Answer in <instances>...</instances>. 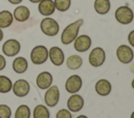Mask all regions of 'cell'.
Instances as JSON below:
<instances>
[{"mask_svg": "<svg viewBox=\"0 0 134 118\" xmlns=\"http://www.w3.org/2000/svg\"><path fill=\"white\" fill-rule=\"evenodd\" d=\"M55 118H72V115L68 109H61L57 112Z\"/></svg>", "mask_w": 134, "mask_h": 118, "instance_id": "cell-27", "label": "cell"}, {"mask_svg": "<svg viewBox=\"0 0 134 118\" xmlns=\"http://www.w3.org/2000/svg\"><path fill=\"white\" fill-rule=\"evenodd\" d=\"M131 118H134V112H132V114H131Z\"/></svg>", "mask_w": 134, "mask_h": 118, "instance_id": "cell-36", "label": "cell"}, {"mask_svg": "<svg viewBox=\"0 0 134 118\" xmlns=\"http://www.w3.org/2000/svg\"><path fill=\"white\" fill-rule=\"evenodd\" d=\"M95 91L98 95L100 96H107L111 93V90H112V86L110 84L109 80L105 79V78H102V79H98L95 84Z\"/></svg>", "mask_w": 134, "mask_h": 118, "instance_id": "cell-17", "label": "cell"}, {"mask_svg": "<svg viewBox=\"0 0 134 118\" xmlns=\"http://www.w3.org/2000/svg\"><path fill=\"white\" fill-rule=\"evenodd\" d=\"M130 71L132 73H134V62H131V65H130Z\"/></svg>", "mask_w": 134, "mask_h": 118, "instance_id": "cell-31", "label": "cell"}, {"mask_svg": "<svg viewBox=\"0 0 134 118\" xmlns=\"http://www.w3.org/2000/svg\"><path fill=\"white\" fill-rule=\"evenodd\" d=\"M34 118H50L48 109L43 104H38L34 109Z\"/></svg>", "mask_w": 134, "mask_h": 118, "instance_id": "cell-22", "label": "cell"}, {"mask_svg": "<svg viewBox=\"0 0 134 118\" xmlns=\"http://www.w3.org/2000/svg\"><path fill=\"white\" fill-rule=\"evenodd\" d=\"M48 60V49L43 45L35 46L30 52V61L34 65H42Z\"/></svg>", "mask_w": 134, "mask_h": 118, "instance_id": "cell-4", "label": "cell"}, {"mask_svg": "<svg viewBox=\"0 0 134 118\" xmlns=\"http://www.w3.org/2000/svg\"><path fill=\"white\" fill-rule=\"evenodd\" d=\"M82 65H83V60L80 55H76V54L70 55L66 61V66L70 70H77L82 67Z\"/></svg>", "mask_w": 134, "mask_h": 118, "instance_id": "cell-21", "label": "cell"}, {"mask_svg": "<svg viewBox=\"0 0 134 118\" xmlns=\"http://www.w3.org/2000/svg\"><path fill=\"white\" fill-rule=\"evenodd\" d=\"M82 85H83V80L81 78L80 75H71L67 78L66 82H65V89L68 93H77L81 88H82Z\"/></svg>", "mask_w": 134, "mask_h": 118, "instance_id": "cell-10", "label": "cell"}, {"mask_svg": "<svg viewBox=\"0 0 134 118\" xmlns=\"http://www.w3.org/2000/svg\"><path fill=\"white\" fill-rule=\"evenodd\" d=\"M10 4H15V5H17V4H20L23 0H7Z\"/></svg>", "mask_w": 134, "mask_h": 118, "instance_id": "cell-30", "label": "cell"}, {"mask_svg": "<svg viewBox=\"0 0 134 118\" xmlns=\"http://www.w3.org/2000/svg\"><path fill=\"white\" fill-rule=\"evenodd\" d=\"M106 60V52L102 47H95L93 48L88 56V61L89 64L92 67H100Z\"/></svg>", "mask_w": 134, "mask_h": 118, "instance_id": "cell-5", "label": "cell"}, {"mask_svg": "<svg viewBox=\"0 0 134 118\" xmlns=\"http://www.w3.org/2000/svg\"><path fill=\"white\" fill-rule=\"evenodd\" d=\"M38 10L44 17L51 16L55 10L53 0H41L38 5Z\"/></svg>", "mask_w": 134, "mask_h": 118, "instance_id": "cell-15", "label": "cell"}, {"mask_svg": "<svg viewBox=\"0 0 134 118\" xmlns=\"http://www.w3.org/2000/svg\"><path fill=\"white\" fill-rule=\"evenodd\" d=\"M3 40V31H2V28H0V42Z\"/></svg>", "mask_w": 134, "mask_h": 118, "instance_id": "cell-32", "label": "cell"}, {"mask_svg": "<svg viewBox=\"0 0 134 118\" xmlns=\"http://www.w3.org/2000/svg\"><path fill=\"white\" fill-rule=\"evenodd\" d=\"M12 90L17 97H25L29 93L30 86L29 82L25 79H17L13 84Z\"/></svg>", "mask_w": 134, "mask_h": 118, "instance_id": "cell-9", "label": "cell"}, {"mask_svg": "<svg viewBox=\"0 0 134 118\" xmlns=\"http://www.w3.org/2000/svg\"><path fill=\"white\" fill-rule=\"evenodd\" d=\"M54 7L59 11H66L69 9L71 5V0H53Z\"/></svg>", "mask_w": 134, "mask_h": 118, "instance_id": "cell-25", "label": "cell"}, {"mask_svg": "<svg viewBox=\"0 0 134 118\" xmlns=\"http://www.w3.org/2000/svg\"><path fill=\"white\" fill-rule=\"evenodd\" d=\"M13 70L18 73V74H22L24 73L27 68H28V63H27V60L23 56H17L14 61H13Z\"/></svg>", "mask_w": 134, "mask_h": 118, "instance_id": "cell-18", "label": "cell"}, {"mask_svg": "<svg viewBox=\"0 0 134 118\" xmlns=\"http://www.w3.org/2000/svg\"><path fill=\"white\" fill-rule=\"evenodd\" d=\"M116 57L121 64H130L134 58V52L128 45H119L116 49Z\"/></svg>", "mask_w": 134, "mask_h": 118, "instance_id": "cell-6", "label": "cell"}, {"mask_svg": "<svg viewBox=\"0 0 134 118\" xmlns=\"http://www.w3.org/2000/svg\"><path fill=\"white\" fill-rule=\"evenodd\" d=\"M84 107V98L76 94L73 93L67 100V109L70 112H80Z\"/></svg>", "mask_w": 134, "mask_h": 118, "instance_id": "cell-13", "label": "cell"}, {"mask_svg": "<svg viewBox=\"0 0 134 118\" xmlns=\"http://www.w3.org/2000/svg\"><path fill=\"white\" fill-rule=\"evenodd\" d=\"M76 118H88L87 116H85V115H80V116H77Z\"/></svg>", "mask_w": 134, "mask_h": 118, "instance_id": "cell-34", "label": "cell"}, {"mask_svg": "<svg viewBox=\"0 0 134 118\" xmlns=\"http://www.w3.org/2000/svg\"><path fill=\"white\" fill-rule=\"evenodd\" d=\"M21 50V44L16 39H9L2 45V52L6 56H16Z\"/></svg>", "mask_w": 134, "mask_h": 118, "instance_id": "cell-8", "label": "cell"}, {"mask_svg": "<svg viewBox=\"0 0 134 118\" xmlns=\"http://www.w3.org/2000/svg\"><path fill=\"white\" fill-rule=\"evenodd\" d=\"M60 100V90L57 86H50L46 89L45 95H44V101L47 107L53 108L58 104Z\"/></svg>", "mask_w": 134, "mask_h": 118, "instance_id": "cell-7", "label": "cell"}, {"mask_svg": "<svg viewBox=\"0 0 134 118\" xmlns=\"http://www.w3.org/2000/svg\"><path fill=\"white\" fill-rule=\"evenodd\" d=\"M114 16H115L116 21L122 25L130 24L134 19L133 10L129 6H126V5H122V6H119L118 8H116Z\"/></svg>", "mask_w": 134, "mask_h": 118, "instance_id": "cell-3", "label": "cell"}, {"mask_svg": "<svg viewBox=\"0 0 134 118\" xmlns=\"http://www.w3.org/2000/svg\"><path fill=\"white\" fill-rule=\"evenodd\" d=\"M30 16V10L27 6L25 5H19L14 9L13 13V17L16 21L18 22H25L28 20Z\"/></svg>", "mask_w": 134, "mask_h": 118, "instance_id": "cell-16", "label": "cell"}, {"mask_svg": "<svg viewBox=\"0 0 134 118\" xmlns=\"http://www.w3.org/2000/svg\"><path fill=\"white\" fill-rule=\"evenodd\" d=\"M128 42H129V44L132 47H134V30L129 32V34H128Z\"/></svg>", "mask_w": 134, "mask_h": 118, "instance_id": "cell-28", "label": "cell"}, {"mask_svg": "<svg viewBox=\"0 0 134 118\" xmlns=\"http://www.w3.org/2000/svg\"><path fill=\"white\" fill-rule=\"evenodd\" d=\"M28 1H30L31 3H39L41 0H28Z\"/></svg>", "mask_w": 134, "mask_h": 118, "instance_id": "cell-33", "label": "cell"}, {"mask_svg": "<svg viewBox=\"0 0 134 118\" xmlns=\"http://www.w3.org/2000/svg\"><path fill=\"white\" fill-rule=\"evenodd\" d=\"M111 7L110 0H94V10L98 15H106Z\"/></svg>", "mask_w": 134, "mask_h": 118, "instance_id": "cell-19", "label": "cell"}, {"mask_svg": "<svg viewBox=\"0 0 134 118\" xmlns=\"http://www.w3.org/2000/svg\"><path fill=\"white\" fill-rule=\"evenodd\" d=\"M133 1H134V0H133Z\"/></svg>", "mask_w": 134, "mask_h": 118, "instance_id": "cell-37", "label": "cell"}, {"mask_svg": "<svg viewBox=\"0 0 134 118\" xmlns=\"http://www.w3.org/2000/svg\"><path fill=\"white\" fill-rule=\"evenodd\" d=\"M36 84L38 86V88L42 89V90H46L47 88H49L52 84V75L51 73L47 72V71H43L41 72L36 79Z\"/></svg>", "mask_w": 134, "mask_h": 118, "instance_id": "cell-14", "label": "cell"}, {"mask_svg": "<svg viewBox=\"0 0 134 118\" xmlns=\"http://www.w3.org/2000/svg\"><path fill=\"white\" fill-rule=\"evenodd\" d=\"M12 80L5 75H0V93H8L12 90Z\"/></svg>", "mask_w": 134, "mask_h": 118, "instance_id": "cell-23", "label": "cell"}, {"mask_svg": "<svg viewBox=\"0 0 134 118\" xmlns=\"http://www.w3.org/2000/svg\"><path fill=\"white\" fill-rule=\"evenodd\" d=\"M12 111L10 108L6 104H0V118H10Z\"/></svg>", "mask_w": 134, "mask_h": 118, "instance_id": "cell-26", "label": "cell"}, {"mask_svg": "<svg viewBox=\"0 0 134 118\" xmlns=\"http://www.w3.org/2000/svg\"><path fill=\"white\" fill-rule=\"evenodd\" d=\"M14 17L9 10H1L0 11V28H7L13 24Z\"/></svg>", "mask_w": 134, "mask_h": 118, "instance_id": "cell-20", "label": "cell"}, {"mask_svg": "<svg viewBox=\"0 0 134 118\" xmlns=\"http://www.w3.org/2000/svg\"><path fill=\"white\" fill-rule=\"evenodd\" d=\"M84 24V20L83 19H79L72 23H70L69 25H67L64 30L62 31L61 34V42L64 45H69L71 44L75 38L79 36V30L81 28V26Z\"/></svg>", "mask_w": 134, "mask_h": 118, "instance_id": "cell-1", "label": "cell"}, {"mask_svg": "<svg viewBox=\"0 0 134 118\" xmlns=\"http://www.w3.org/2000/svg\"><path fill=\"white\" fill-rule=\"evenodd\" d=\"M40 28L45 36L54 37L59 33L60 25L54 19H52L50 17H45L40 23Z\"/></svg>", "mask_w": 134, "mask_h": 118, "instance_id": "cell-2", "label": "cell"}, {"mask_svg": "<svg viewBox=\"0 0 134 118\" xmlns=\"http://www.w3.org/2000/svg\"><path fill=\"white\" fill-rule=\"evenodd\" d=\"M73 46H74V49L79 52H85L87 50L90 49L91 47V38L87 34H81V36H77L75 38V40L73 41Z\"/></svg>", "mask_w": 134, "mask_h": 118, "instance_id": "cell-11", "label": "cell"}, {"mask_svg": "<svg viewBox=\"0 0 134 118\" xmlns=\"http://www.w3.org/2000/svg\"><path fill=\"white\" fill-rule=\"evenodd\" d=\"M5 66H6V61H5L4 56L2 54H0V71L3 70L5 68Z\"/></svg>", "mask_w": 134, "mask_h": 118, "instance_id": "cell-29", "label": "cell"}, {"mask_svg": "<svg viewBox=\"0 0 134 118\" xmlns=\"http://www.w3.org/2000/svg\"><path fill=\"white\" fill-rule=\"evenodd\" d=\"M15 118H30V109L26 104H21L15 112Z\"/></svg>", "mask_w": 134, "mask_h": 118, "instance_id": "cell-24", "label": "cell"}, {"mask_svg": "<svg viewBox=\"0 0 134 118\" xmlns=\"http://www.w3.org/2000/svg\"><path fill=\"white\" fill-rule=\"evenodd\" d=\"M48 58L54 66H61L65 61V55L60 47L53 46L48 50Z\"/></svg>", "mask_w": 134, "mask_h": 118, "instance_id": "cell-12", "label": "cell"}, {"mask_svg": "<svg viewBox=\"0 0 134 118\" xmlns=\"http://www.w3.org/2000/svg\"><path fill=\"white\" fill-rule=\"evenodd\" d=\"M131 86H132V88L134 89V78H133V80H132V82H131Z\"/></svg>", "mask_w": 134, "mask_h": 118, "instance_id": "cell-35", "label": "cell"}]
</instances>
